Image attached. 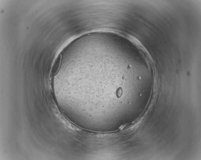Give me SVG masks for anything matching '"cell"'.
<instances>
[{
    "mask_svg": "<svg viewBox=\"0 0 201 160\" xmlns=\"http://www.w3.org/2000/svg\"><path fill=\"white\" fill-rule=\"evenodd\" d=\"M61 59L62 55L60 54L56 59L53 66L52 70V73L53 74L55 75L58 72L61 64Z\"/></svg>",
    "mask_w": 201,
    "mask_h": 160,
    "instance_id": "6da1fadb",
    "label": "cell"
},
{
    "mask_svg": "<svg viewBox=\"0 0 201 160\" xmlns=\"http://www.w3.org/2000/svg\"><path fill=\"white\" fill-rule=\"evenodd\" d=\"M122 88H118L116 91V95L118 98L120 97L122 95Z\"/></svg>",
    "mask_w": 201,
    "mask_h": 160,
    "instance_id": "7a4b0ae2",
    "label": "cell"
}]
</instances>
